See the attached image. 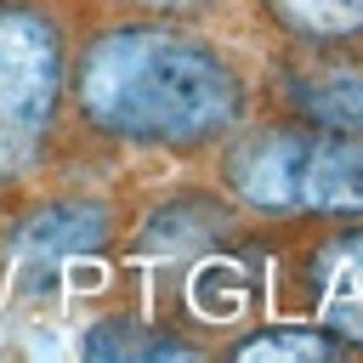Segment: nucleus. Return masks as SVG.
<instances>
[{"label":"nucleus","mask_w":363,"mask_h":363,"mask_svg":"<svg viewBox=\"0 0 363 363\" xmlns=\"http://www.w3.org/2000/svg\"><path fill=\"white\" fill-rule=\"evenodd\" d=\"M267 11L301 40H352V34H363V0H267Z\"/></svg>","instance_id":"0eeeda50"},{"label":"nucleus","mask_w":363,"mask_h":363,"mask_svg":"<svg viewBox=\"0 0 363 363\" xmlns=\"http://www.w3.org/2000/svg\"><path fill=\"white\" fill-rule=\"evenodd\" d=\"M187 340H147L136 323L108 318L96 335H85V357H187Z\"/></svg>","instance_id":"1a4fd4ad"},{"label":"nucleus","mask_w":363,"mask_h":363,"mask_svg":"<svg viewBox=\"0 0 363 363\" xmlns=\"http://www.w3.org/2000/svg\"><path fill=\"white\" fill-rule=\"evenodd\" d=\"M62 96V40L40 11L0 6V176L23 170Z\"/></svg>","instance_id":"7ed1b4c3"},{"label":"nucleus","mask_w":363,"mask_h":363,"mask_svg":"<svg viewBox=\"0 0 363 363\" xmlns=\"http://www.w3.org/2000/svg\"><path fill=\"white\" fill-rule=\"evenodd\" d=\"M79 113L119 142L193 147L244 113L238 74L199 40L153 23L108 28L85 45L74 74Z\"/></svg>","instance_id":"f257e3e1"},{"label":"nucleus","mask_w":363,"mask_h":363,"mask_svg":"<svg viewBox=\"0 0 363 363\" xmlns=\"http://www.w3.org/2000/svg\"><path fill=\"white\" fill-rule=\"evenodd\" d=\"M312 301H318V323L335 329L346 346H363V227L329 238L312 255Z\"/></svg>","instance_id":"39448f33"},{"label":"nucleus","mask_w":363,"mask_h":363,"mask_svg":"<svg viewBox=\"0 0 363 363\" xmlns=\"http://www.w3.org/2000/svg\"><path fill=\"white\" fill-rule=\"evenodd\" d=\"M289 108L318 130L363 136V62L357 57H306L289 68Z\"/></svg>","instance_id":"20e7f679"},{"label":"nucleus","mask_w":363,"mask_h":363,"mask_svg":"<svg viewBox=\"0 0 363 363\" xmlns=\"http://www.w3.org/2000/svg\"><path fill=\"white\" fill-rule=\"evenodd\" d=\"M227 187L267 216L318 210V216H363V136L278 125L255 130L227 159Z\"/></svg>","instance_id":"f03ea898"},{"label":"nucleus","mask_w":363,"mask_h":363,"mask_svg":"<svg viewBox=\"0 0 363 363\" xmlns=\"http://www.w3.org/2000/svg\"><path fill=\"white\" fill-rule=\"evenodd\" d=\"M102 204H51V210H40L34 221H23V233H17V261L28 267V272H40V267H51V261H62V255H79V250H91L96 238H102Z\"/></svg>","instance_id":"423d86ee"},{"label":"nucleus","mask_w":363,"mask_h":363,"mask_svg":"<svg viewBox=\"0 0 363 363\" xmlns=\"http://www.w3.org/2000/svg\"><path fill=\"white\" fill-rule=\"evenodd\" d=\"M142 6H159V11H187V6H204V0H142Z\"/></svg>","instance_id":"9d476101"},{"label":"nucleus","mask_w":363,"mask_h":363,"mask_svg":"<svg viewBox=\"0 0 363 363\" xmlns=\"http://www.w3.org/2000/svg\"><path fill=\"white\" fill-rule=\"evenodd\" d=\"M238 357H272V363H318V357H340V352H352L335 329H267V335H250V340H238L233 346Z\"/></svg>","instance_id":"6e6552de"}]
</instances>
